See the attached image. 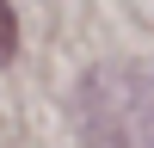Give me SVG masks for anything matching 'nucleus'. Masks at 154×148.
<instances>
[{
	"instance_id": "obj_1",
	"label": "nucleus",
	"mask_w": 154,
	"mask_h": 148,
	"mask_svg": "<svg viewBox=\"0 0 154 148\" xmlns=\"http://www.w3.org/2000/svg\"><path fill=\"white\" fill-rule=\"evenodd\" d=\"M12 49H19V19H12V6L0 0V68L12 62Z\"/></svg>"
}]
</instances>
